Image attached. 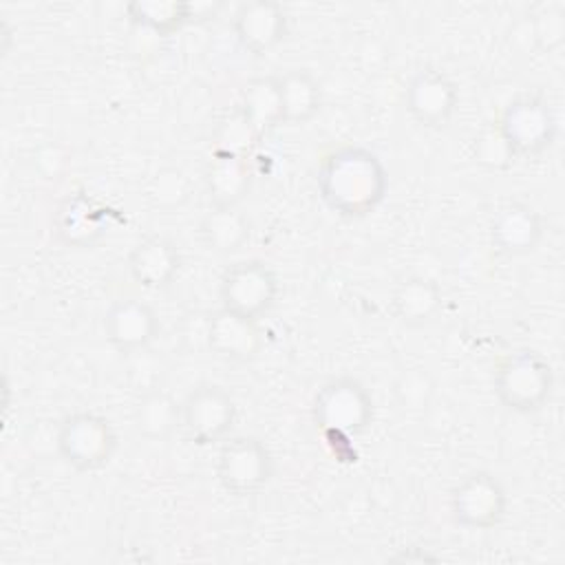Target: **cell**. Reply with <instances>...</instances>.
<instances>
[{"instance_id": "obj_13", "label": "cell", "mask_w": 565, "mask_h": 565, "mask_svg": "<svg viewBox=\"0 0 565 565\" xmlns=\"http://www.w3.org/2000/svg\"><path fill=\"white\" fill-rule=\"evenodd\" d=\"M221 9L218 0H132L124 7L132 26L154 35H172L185 26L210 22Z\"/></svg>"}, {"instance_id": "obj_16", "label": "cell", "mask_w": 565, "mask_h": 565, "mask_svg": "<svg viewBox=\"0 0 565 565\" xmlns=\"http://www.w3.org/2000/svg\"><path fill=\"white\" fill-rule=\"evenodd\" d=\"M488 236L499 256H527L543 241V218L530 203L508 201L494 210L488 225Z\"/></svg>"}, {"instance_id": "obj_8", "label": "cell", "mask_w": 565, "mask_h": 565, "mask_svg": "<svg viewBox=\"0 0 565 565\" xmlns=\"http://www.w3.org/2000/svg\"><path fill=\"white\" fill-rule=\"evenodd\" d=\"M236 419V399L221 384H196L181 399V430L194 446L207 448L223 444L232 435Z\"/></svg>"}, {"instance_id": "obj_15", "label": "cell", "mask_w": 565, "mask_h": 565, "mask_svg": "<svg viewBox=\"0 0 565 565\" xmlns=\"http://www.w3.org/2000/svg\"><path fill=\"white\" fill-rule=\"evenodd\" d=\"M205 347L214 358L227 364H245L260 353L263 331L258 320L218 307L207 316Z\"/></svg>"}, {"instance_id": "obj_9", "label": "cell", "mask_w": 565, "mask_h": 565, "mask_svg": "<svg viewBox=\"0 0 565 565\" xmlns=\"http://www.w3.org/2000/svg\"><path fill=\"white\" fill-rule=\"evenodd\" d=\"M508 505V490L490 470H472L463 475L448 494L452 523L470 532H486L501 525Z\"/></svg>"}, {"instance_id": "obj_3", "label": "cell", "mask_w": 565, "mask_h": 565, "mask_svg": "<svg viewBox=\"0 0 565 565\" xmlns=\"http://www.w3.org/2000/svg\"><path fill=\"white\" fill-rule=\"evenodd\" d=\"M311 419L324 435L358 437L366 433L375 419V402L371 391L353 375L327 380L311 399Z\"/></svg>"}, {"instance_id": "obj_22", "label": "cell", "mask_w": 565, "mask_h": 565, "mask_svg": "<svg viewBox=\"0 0 565 565\" xmlns=\"http://www.w3.org/2000/svg\"><path fill=\"white\" fill-rule=\"evenodd\" d=\"M132 428L148 441H166L181 430V402L163 388L146 391L132 408Z\"/></svg>"}, {"instance_id": "obj_18", "label": "cell", "mask_w": 565, "mask_h": 565, "mask_svg": "<svg viewBox=\"0 0 565 565\" xmlns=\"http://www.w3.org/2000/svg\"><path fill=\"white\" fill-rule=\"evenodd\" d=\"M388 305L399 324L417 329L430 324L439 316L444 307V291L437 280L422 274H411L393 287Z\"/></svg>"}, {"instance_id": "obj_6", "label": "cell", "mask_w": 565, "mask_h": 565, "mask_svg": "<svg viewBox=\"0 0 565 565\" xmlns=\"http://www.w3.org/2000/svg\"><path fill=\"white\" fill-rule=\"evenodd\" d=\"M497 128L519 159H534L547 152L558 137L554 108L541 95H519L497 117Z\"/></svg>"}, {"instance_id": "obj_4", "label": "cell", "mask_w": 565, "mask_h": 565, "mask_svg": "<svg viewBox=\"0 0 565 565\" xmlns=\"http://www.w3.org/2000/svg\"><path fill=\"white\" fill-rule=\"evenodd\" d=\"M119 448L113 422L95 411H75L60 419L55 450L60 459L77 472H95L108 466Z\"/></svg>"}, {"instance_id": "obj_24", "label": "cell", "mask_w": 565, "mask_h": 565, "mask_svg": "<svg viewBox=\"0 0 565 565\" xmlns=\"http://www.w3.org/2000/svg\"><path fill=\"white\" fill-rule=\"evenodd\" d=\"M472 159L479 168L488 170V172H505L512 168V163L516 161L514 152L510 150V146L505 143L503 135L499 132L497 124H488L483 126L475 139H472Z\"/></svg>"}, {"instance_id": "obj_21", "label": "cell", "mask_w": 565, "mask_h": 565, "mask_svg": "<svg viewBox=\"0 0 565 565\" xmlns=\"http://www.w3.org/2000/svg\"><path fill=\"white\" fill-rule=\"evenodd\" d=\"M236 113L243 117L256 139H263L274 128L282 126L280 93L276 75L249 79L238 95Z\"/></svg>"}, {"instance_id": "obj_11", "label": "cell", "mask_w": 565, "mask_h": 565, "mask_svg": "<svg viewBox=\"0 0 565 565\" xmlns=\"http://www.w3.org/2000/svg\"><path fill=\"white\" fill-rule=\"evenodd\" d=\"M110 216L113 212L93 194L75 190L55 205L51 218L53 236L68 249H90L106 236Z\"/></svg>"}, {"instance_id": "obj_19", "label": "cell", "mask_w": 565, "mask_h": 565, "mask_svg": "<svg viewBox=\"0 0 565 565\" xmlns=\"http://www.w3.org/2000/svg\"><path fill=\"white\" fill-rule=\"evenodd\" d=\"M249 154L214 148L205 168V192L210 205H238L252 190Z\"/></svg>"}, {"instance_id": "obj_7", "label": "cell", "mask_w": 565, "mask_h": 565, "mask_svg": "<svg viewBox=\"0 0 565 565\" xmlns=\"http://www.w3.org/2000/svg\"><path fill=\"white\" fill-rule=\"evenodd\" d=\"M278 294V274L260 258L236 260L227 265L218 278L221 307L258 322L276 307Z\"/></svg>"}, {"instance_id": "obj_12", "label": "cell", "mask_w": 565, "mask_h": 565, "mask_svg": "<svg viewBox=\"0 0 565 565\" xmlns=\"http://www.w3.org/2000/svg\"><path fill=\"white\" fill-rule=\"evenodd\" d=\"M102 329L113 351L135 355L157 340L161 320L150 302L141 298H119L106 309Z\"/></svg>"}, {"instance_id": "obj_14", "label": "cell", "mask_w": 565, "mask_h": 565, "mask_svg": "<svg viewBox=\"0 0 565 565\" xmlns=\"http://www.w3.org/2000/svg\"><path fill=\"white\" fill-rule=\"evenodd\" d=\"M232 31L243 51L252 55H267L285 42L289 33V18L276 0L241 2L232 13Z\"/></svg>"}, {"instance_id": "obj_20", "label": "cell", "mask_w": 565, "mask_h": 565, "mask_svg": "<svg viewBox=\"0 0 565 565\" xmlns=\"http://www.w3.org/2000/svg\"><path fill=\"white\" fill-rule=\"evenodd\" d=\"M280 93L282 126H302L311 121L322 108V86L307 68H289L276 75Z\"/></svg>"}, {"instance_id": "obj_10", "label": "cell", "mask_w": 565, "mask_h": 565, "mask_svg": "<svg viewBox=\"0 0 565 565\" xmlns=\"http://www.w3.org/2000/svg\"><path fill=\"white\" fill-rule=\"evenodd\" d=\"M459 106V86L435 66L415 71L404 88V110L413 124L426 130L446 128Z\"/></svg>"}, {"instance_id": "obj_17", "label": "cell", "mask_w": 565, "mask_h": 565, "mask_svg": "<svg viewBox=\"0 0 565 565\" xmlns=\"http://www.w3.org/2000/svg\"><path fill=\"white\" fill-rule=\"evenodd\" d=\"M181 269V252L174 241L152 234L141 238L128 254L130 278L148 291H161L174 282Z\"/></svg>"}, {"instance_id": "obj_2", "label": "cell", "mask_w": 565, "mask_h": 565, "mask_svg": "<svg viewBox=\"0 0 565 565\" xmlns=\"http://www.w3.org/2000/svg\"><path fill=\"white\" fill-rule=\"evenodd\" d=\"M556 375L552 364L534 349L505 353L492 373V391L499 404L516 415L539 413L552 397Z\"/></svg>"}, {"instance_id": "obj_23", "label": "cell", "mask_w": 565, "mask_h": 565, "mask_svg": "<svg viewBox=\"0 0 565 565\" xmlns=\"http://www.w3.org/2000/svg\"><path fill=\"white\" fill-rule=\"evenodd\" d=\"M199 236L210 252L230 256L249 241L252 223L238 205H210L199 223Z\"/></svg>"}, {"instance_id": "obj_1", "label": "cell", "mask_w": 565, "mask_h": 565, "mask_svg": "<svg viewBox=\"0 0 565 565\" xmlns=\"http://www.w3.org/2000/svg\"><path fill=\"white\" fill-rule=\"evenodd\" d=\"M316 185L320 201L335 216L358 221L382 205L388 192V172L371 148L347 143L322 154Z\"/></svg>"}, {"instance_id": "obj_25", "label": "cell", "mask_w": 565, "mask_h": 565, "mask_svg": "<svg viewBox=\"0 0 565 565\" xmlns=\"http://www.w3.org/2000/svg\"><path fill=\"white\" fill-rule=\"evenodd\" d=\"M188 196H190V181L179 168L159 170L148 185L150 203L163 212L181 207L188 201Z\"/></svg>"}, {"instance_id": "obj_5", "label": "cell", "mask_w": 565, "mask_h": 565, "mask_svg": "<svg viewBox=\"0 0 565 565\" xmlns=\"http://www.w3.org/2000/svg\"><path fill=\"white\" fill-rule=\"evenodd\" d=\"M216 481L234 499L258 497L274 479L276 463L269 446L256 435H230L218 444Z\"/></svg>"}]
</instances>
